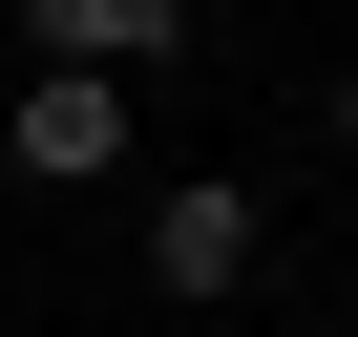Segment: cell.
<instances>
[{
    "label": "cell",
    "mask_w": 358,
    "mask_h": 337,
    "mask_svg": "<svg viewBox=\"0 0 358 337\" xmlns=\"http://www.w3.org/2000/svg\"><path fill=\"white\" fill-rule=\"evenodd\" d=\"M337 148H358V64H337Z\"/></svg>",
    "instance_id": "obj_4"
},
{
    "label": "cell",
    "mask_w": 358,
    "mask_h": 337,
    "mask_svg": "<svg viewBox=\"0 0 358 337\" xmlns=\"http://www.w3.org/2000/svg\"><path fill=\"white\" fill-rule=\"evenodd\" d=\"M253 253H274V211L232 190V168H169V190H148V295L232 316V295H253Z\"/></svg>",
    "instance_id": "obj_1"
},
{
    "label": "cell",
    "mask_w": 358,
    "mask_h": 337,
    "mask_svg": "<svg viewBox=\"0 0 358 337\" xmlns=\"http://www.w3.org/2000/svg\"><path fill=\"white\" fill-rule=\"evenodd\" d=\"M22 64H190V0H22Z\"/></svg>",
    "instance_id": "obj_3"
},
{
    "label": "cell",
    "mask_w": 358,
    "mask_h": 337,
    "mask_svg": "<svg viewBox=\"0 0 358 337\" xmlns=\"http://www.w3.org/2000/svg\"><path fill=\"white\" fill-rule=\"evenodd\" d=\"M0 168H22V190H106V168H127V64H22Z\"/></svg>",
    "instance_id": "obj_2"
}]
</instances>
